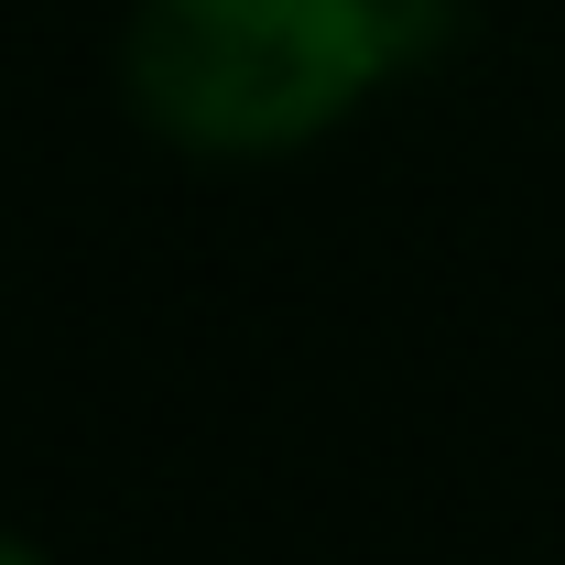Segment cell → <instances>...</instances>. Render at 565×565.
Listing matches in <instances>:
<instances>
[{
    "label": "cell",
    "instance_id": "7a4b0ae2",
    "mask_svg": "<svg viewBox=\"0 0 565 565\" xmlns=\"http://www.w3.org/2000/svg\"><path fill=\"white\" fill-rule=\"evenodd\" d=\"M0 565H55V555H44V544H33L22 522H0Z\"/></svg>",
    "mask_w": 565,
    "mask_h": 565
},
{
    "label": "cell",
    "instance_id": "6da1fadb",
    "mask_svg": "<svg viewBox=\"0 0 565 565\" xmlns=\"http://www.w3.org/2000/svg\"><path fill=\"white\" fill-rule=\"evenodd\" d=\"M403 66V0H131L120 98L163 152L282 163L338 141Z\"/></svg>",
    "mask_w": 565,
    "mask_h": 565
}]
</instances>
